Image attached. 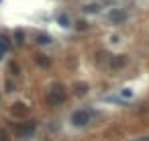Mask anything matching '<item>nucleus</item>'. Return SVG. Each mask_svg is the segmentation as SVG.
I'll return each instance as SVG.
<instances>
[{"label": "nucleus", "mask_w": 149, "mask_h": 141, "mask_svg": "<svg viewBox=\"0 0 149 141\" xmlns=\"http://www.w3.org/2000/svg\"><path fill=\"white\" fill-rule=\"evenodd\" d=\"M90 119H92V112H88V110H76V112L72 114V123H74L76 127H84V125H88V123H90Z\"/></svg>", "instance_id": "nucleus-1"}, {"label": "nucleus", "mask_w": 149, "mask_h": 141, "mask_svg": "<svg viewBox=\"0 0 149 141\" xmlns=\"http://www.w3.org/2000/svg\"><path fill=\"white\" fill-rule=\"evenodd\" d=\"M63 90H61V86H55L53 90H51V96H49V100L51 102H63Z\"/></svg>", "instance_id": "nucleus-2"}, {"label": "nucleus", "mask_w": 149, "mask_h": 141, "mask_svg": "<svg viewBox=\"0 0 149 141\" xmlns=\"http://www.w3.org/2000/svg\"><path fill=\"white\" fill-rule=\"evenodd\" d=\"M125 63H127V55H112V59H110V67L112 69H119Z\"/></svg>", "instance_id": "nucleus-3"}, {"label": "nucleus", "mask_w": 149, "mask_h": 141, "mask_svg": "<svg viewBox=\"0 0 149 141\" xmlns=\"http://www.w3.org/2000/svg\"><path fill=\"white\" fill-rule=\"evenodd\" d=\"M125 18H127V14L121 12V10H114V12L110 14V20H112V22H123Z\"/></svg>", "instance_id": "nucleus-4"}, {"label": "nucleus", "mask_w": 149, "mask_h": 141, "mask_svg": "<svg viewBox=\"0 0 149 141\" xmlns=\"http://www.w3.org/2000/svg\"><path fill=\"white\" fill-rule=\"evenodd\" d=\"M10 47V43H8V39L6 37H0V57H2L4 53H6V49Z\"/></svg>", "instance_id": "nucleus-5"}, {"label": "nucleus", "mask_w": 149, "mask_h": 141, "mask_svg": "<svg viewBox=\"0 0 149 141\" xmlns=\"http://www.w3.org/2000/svg\"><path fill=\"white\" fill-rule=\"evenodd\" d=\"M74 88H76V94H84L88 90V84H76Z\"/></svg>", "instance_id": "nucleus-6"}, {"label": "nucleus", "mask_w": 149, "mask_h": 141, "mask_svg": "<svg viewBox=\"0 0 149 141\" xmlns=\"http://www.w3.org/2000/svg\"><path fill=\"white\" fill-rule=\"evenodd\" d=\"M49 41H51V39H49L47 35H39V37H37V43H41V45H45V43H49Z\"/></svg>", "instance_id": "nucleus-7"}, {"label": "nucleus", "mask_w": 149, "mask_h": 141, "mask_svg": "<svg viewBox=\"0 0 149 141\" xmlns=\"http://www.w3.org/2000/svg\"><path fill=\"white\" fill-rule=\"evenodd\" d=\"M84 12H98V6H96V4H92V6H86V8H84Z\"/></svg>", "instance_id": "nucleus-8"}, {"label": "nucleus", "mask_w": 149, "mask_h": 141, "mask_svg": "<svg viewBox=\"0 0 149 141\" xmlns=\"http://www.w3.org/2000/svg\"><path fill=\"white\" fill-rule=\"evenodd\" d=\"M59 22H61V27H70V20L66 16H59Z\"/></svg>", "instance_id": "nucleus-9"}, {"label": "nucleus", "mask_w": 149, "mask_h": 141, "mask_svg": "<svg viewBox=\"0 0 149 141\" xmlns=\"http://www.w3.org/2000/svg\"><path fill=\"white\" fill-rule=\"evenodd\" d=\"M37 61H39L41 65H47V59H45V55H37Z\"/></svg>", "instance_id": "nucleus-10"}, {"label": "nucleus", "mask_w": 149, "mask_h": 141, "mask_svg": "<svg viewBox=\"0 0 149 141\" xmlns=\"http://www.w3.org/2000/svg\"><path fill=\"white\" fill-rule=\"evenodd\" d=\"M135 141H149V135H145V137H139V139H135Z\"/></svg>", "instance_id": "nucleus-11"}]
</instances>
